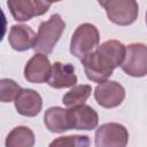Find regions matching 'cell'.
<instances>
[{
  "instance_id": "16",
  "label": "cell",
  "mask_w": 147,
  "mask_h": 147,
  "mask_svg": "<svg viewBox=\"0 0 147 147\" xmlns=\"http://www.w3.org/2000/svg\"><path fill=\"white\" fill-rule=\"evenodd\" d=\"M91 92L92 87L90 85H75L69 92H67L63 95L62 102L70 108L84 105L85 101L90 98Z\"/></svg>"
},
{
  "instance_id": "19",
  "label": "cell",
  "mask_w": 147,
  "mask_h": 147,
  "mask_svg": "<svg viewBox=\"0 0 147 147\" xmlns=\"http://www.w3.org/2000/svg\"><path fill=\"white\" fill-rule=\"evenodd\" d=\"M6 30H7V18L0 7V41L2 40V38L6 33Z\"/></svg>"
},
{
  "instance_id": "5",
  "label": "cell",
  "mask_w": 147,
  "mask_h": 147,
  "mask_svg": "<svg viewBox=\"0 0 147 147\" xmlns=\"http://www.w3.org/2000/svg\"><path fill=\"white\" fill-rule=\"evenodd\" d=\"M122 70L132 77H144L147 74V48L145 44L133 42L125 48Z\"/></svg>"
},
{
  "instance_id": "17",
  "label": "cell",
  "mask_w": 147,
  "mask_h": 147,
  "mask_svg": "<svg viewBox=\"0 0 147 147\" xmlns=\"http://www.w3.org/2000/svg\"><path fill=\"white\" fill-rule=\"evenodd\" d=\"M90 144L91 141L87 136L74 134L54 139L49 144V147H90Z\"/></svg>"
},
{
  "instance_id": "7",
  "label": "cell",
  "mask_w": 147,
  "mask_h": 147,
  "mask_svg": "<svg viewBox=\"0 0 147 147\" xmlns=\"http://www.w3.org/2000/svg\"><path fill=\"white\" fill-rule=\"evenodd\" d=\"M7 6L10 9L14 20L24 22L34 16L45 14L52 3L41 0H8Z\"/></svg>"
},
{
  "instance_id": "1",
  "label": "cell",
  "mask_w": 147,
  "mask_h": 147,
  "mask_svg": "<svg viewBox=\"0 0 147 147\" xmlns=\"http://www.w3.org/2000/svg\"><path fill=\"white\" fill-rule=\"evenodd\" d=\"M82 64L85 70L86 77L94 83H103L111 75L116 67L111 57L98 46L94 52H91L82 59Z\"/></svg>"
},
{
  "instance_id": "2",
  "label": "cell",
  "mask_w": 147,
  "mask_h": 147,
  "mask_svg": "<svg viewBox=\"0 0 147 147\" xmlns=\"http://www.w3.org/2000/svg\"><path fill=\"white\" fill-rule=\"evenodd\" d=\"M65 28L60 14H53L49 20L40 23L33 49L39 54H49L61 38Z\"/></svg>"
},
{
  "instance_id": "12",
  "label": "cell",
  "mask_w": 147,
  "mask_h": 147,
  "mask_svg": "<svg viewBox=\"0 0 147 147\" xmlns=\"http://www.w3.org/2000/svg\"><path fill=\"white\" fill-rule=\"evenodd\" d=\"M47 83L53 88H65L75 86L77 83L75 67L70 63L55 62L52 65L51 76Z\"/></svg>"
},
{
  "instance_id": "13",
  "label": "cell",
  "mask_w": 147,
  "mask_h": 147,
  "mask_svg": "<svg viewBox=\"0 0 147 147\" xmlns=\"http://www.w3.org/2000/svg\"><path fill=\"white\" fill-rule=\"evenodd\" d=\"M36 32L25 24H15L10 28L8 41L13 49L24 52L33 48L36 42Z\"/></svg>"
},
{
  "instance_id": "9",
  "label": "cell",
  "mask_w": 147,
  "mask_h": 147,
  "mask_svg": "<svg viewBox=\"0 0 147 147\" xmlns=\"http://www.w3.org/2000/svg\"><path fill=\"white\" fill-rule=\"evenodd\" d=\"M52 71V65L48 57L44 54L36 53L25 64L24 78L29 83L41 84L49 79Z\"/></svg>"
},
{
  "instance_id": "8",
  "label": "cell",
  "mask_w": 147,
  "mask_h": 147,
  "mask_svg": "<svg viewBox=\"0 0 147 147\" xmlns=\"http://www.w3.org/2000/svg\"><path fill=\"white\" fill-rule=\"evenodd\" d=\"M94 98L99 106L103 108H115L123 102L125 90L117 82L106 80L95 87Z\"/></svg>"
},
{
  "instance_id": "15",
  "label": "cell",
  "mask_w": 147,
  "mask_h": 147,
  "mask_svg": "<svg viewBox=\"0 0 147 147\" xmlns=\"http://www.w3.org/2000/svg\"><path fill=\"white\" fill-rule=\"evenodd\" d=\"M34 133L28 126H16L7 136L6 147H33Z\"/></svg>"
},
{
  "instance_id": "6",
  "label": "cell",
  "mask_w": 147,
  "mask_h": 147,
  "mask_svg": "<svg viewBox=\"0 0 147 147\" xmlns=\"http://www.w3.org/2000/svg\"><path fill=\"white\" fill-rule=\"evenodd\" d=\"M129 132L119 123H106L95 131V147H126Z\"/></svg>"
},
{
  "instance_id": "11",
  "label": "cell",
  "mask_w": 147,
  "mask_h": 147,
  "mask_svg": "<svg viewBox=\"0 0 147 147\" xmlns=\"http://www.w3.org/2000/svg\"><path fill=\"white\" fill-rule=\"evenodd\" d=\"M42 107V99L38 92L31 88L21 90L15 98V108L22 116L34 117L37 116Z\"/></svg>"
},
{
  "instance_id": "3",
  "label": "cell",
  "mask_w": 147,
  "mask_h": 147,
  "mask_svg": "<svg viewBox=\"0 0 147 147\" xmlns=\"http://www.w3.org/2000/svg\"><path fill=\"white\" fill-rule=\"evenodd\" d=\"M100 41L99 30L91 23L80 24L74 32L70 41V53L77 59H83L95 47Z\"/></svg>"
},
{
  "instance_id": "14",
  "label": "cell",
  "mask_w": 147,
  "mask_h": 147,
  "mask_svg": "<svg viewBox=\"0 0 147 147\" xmlns=\"http://www.w3.org/2000/svg\"><path fill=\"white\" fill-rule=\"evenodd\" d=\"M44 123L46 127L54 133H62L64 131L71 130L68 109L61 107L48 108L44 115Z\"/></svg>"
},
{
  "instance_id": "10",
  "label": "cell",
  "mask_w": 147,
  "mask_h": 147,
  "mask_svg": "<svg viewBox=\"0 0 147 147\" xmlns=\"http://www.w3.org/2000/svg\"><path fill=\"white\" fill-rule=\"evenodd\" d=\"M68 116L71 129L75 130H93L99 123L98 113L85 103L68 109Z\"/></svg>"
},
{
  "instance_id": "4",
  "label": "cell",
  "mask_w": 147,
  "mask_h": 147,
  "mask_svg": "<svg viewBox=\"0 0 147 147\" xmlns=\"http://www.w3.org/2000/svg\"><path fill=\"white\" fill-rule=\"evenodd\" d=\"M99 5L105 8L109 21L117 25H130L138 17L139 6L134 0H100Z\"/></svg>"
},
{
  "instance_id": "18",
  "label": "cell",
  "mask_w": 147,
  "mask_h": 147,
  "mask_svg": "<svg viewBox=\"0 0 147 147\" xmlns=\"http://www.w3.org/2000/svg\"><path fill=\"white\" fill-rule=\"evenodd\" d=\"M22 88L20 85L9 78L0 79V102H10L15 100Z\"/></svg>"
}]
</instances>
